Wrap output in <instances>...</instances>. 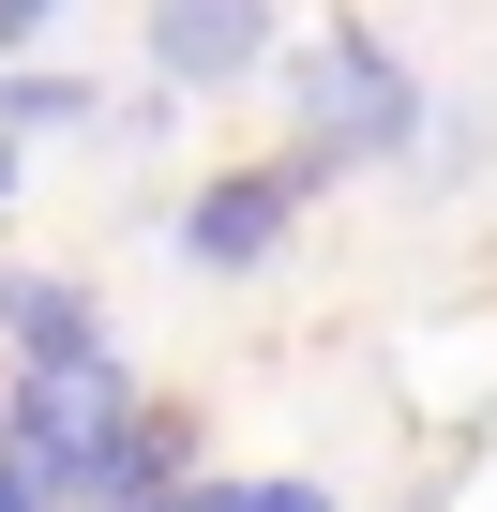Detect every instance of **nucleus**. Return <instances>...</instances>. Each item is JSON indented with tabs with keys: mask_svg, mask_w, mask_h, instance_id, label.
Wrapping results in <instances>:
<instances>
[{
	"mask_svg": "<svg viewBox=\"0 0 497 512\" xmlns=\"http://www.w3.org/2000/svg\"><path fill=\"white\" fill-rule=\"evenodd\" d=\"M332 196V166L287 136L272 166H211L196 196H181V256H196V272H257V256H287V226Z\"/></svg>",
	"mask_w": 497,
	"mask_h": 512,
	"instance_id": "obj_3",
	"label": "nucleus"
},
{
	"mask_svg": "<svg viewBox=\"0 0 497 512\" xmlns=\"http://www.w3.org/2000/svg\"><path fill=\"white\" fill-rule=\"evenodd\" d=\"M272 61V0H151V76L166 91H241Z\"/></svg>",
	"mask_w": 497,
	"mask_h": 512,
	"instance_id": "obj_4",
	"label": "nucleus"
},
{
	"mask_svg": "<svg viewBox=\"0 0 497 512\" xmlns=\"http://www.w3.org/2000/svg\"><path fill=\"white\" fill-rule=\"evenodd\" d=\"M121 452H136V377H121V362L16 377V407H0V467H31V482H46V512H61V497H76V512H106Z\"/></svg>",
	"mask_w": 497,
	"mask_h": 512,
	"instance_id": "obj_1",
	"label": "nucleus"
},
{
	"mask_svg": "<svg viewBox=\"0 0 497 512\" xmlns=\"http://www.w3.org/2000/svg\"><path fill=\"white\" fill-rule=\"evenodd\" d=\"M0 347H16V377L106 362V332H91V287H61V272H0Z\"/></svg>",
	"mask_w": 497,
	"mask_h": 512,
	"instance_id": "obj_5",
	"label": "nucleus"
},
{
	"mask_svg": "<svg viewBox=\"0 0 497 512\" xmlns=\"http://www.w3.org/2000/svg\"><path fill=\"white\" fill-rule=\"evenodd\" d=\"M226 512H332V497H317V482H241Z\"/></svg>",
	"mask_w": 497,
	"mask_h": 512,
	"instance_id": "obj_7",
	"label": "nucleus"
},
{
	"mask_svg": "<svg viewBox=\"0 0 497 512\" xmlns=\"http://www.w3.org/2000/svg\"><path fill=\"white\" fill-rule=\"evenodd\" d=\"M46 16H61V0H0V46H31V31H46Z\"/></svg>",
	"mask_w": 497,
	"mask_h": 512,
	"instance_id": "obj_8",
	"label": "nucleus"
},
{
	"mask_svg": "<svg viewBox=\"0 0 497 512\" xmlns=\"http://www.w3.org/2000/svg\"><path fill=\"white\" fill-rule=\"evenodd\" d=\"M0 512H46V482H31V467H0Z\"/></svg>",
	"mask_w": 497,
	"mask_h": 512,
	"instance_id": "obj_9",
	"label": "nucleus"
},
{
	"mask_svg": "<svg viewBox=\"0 0 497 512\" xmlns=\"http://www.w3.org/2000/svg\"><path fill=\"white\" fill-rule=\"evenodd\" d=\"M46 121H91V76H0V136H46Z\"/></svg>",
	"mask_w": 497,
	"mask_h": 512,
	"instance_id": "obj_6",
	"label": "nucleus"
},
{
	"mask_svg": "<svg viewBox=\"0 0 497 512\" xmlns=\"http://www.w3.org/2000/svg\"><path fill=\"white\" fill-rule=\"evenodd\" d=\"M287 106H302V151H317L332 181H347V166H407V151H422V76H407L362 16H332V31L302 46Z\"/></svg>",
	"mask_w": 497,
	"mask_h": 512,
	"instance_id": "obj_2",
	"label": "nucleus"
},
{
	"mask_svg": "<svg viewBox=\"0 0 497 512\" xmlns=\"http://www.w3.org/2000/svg\"><path fill=\"white\" fill-rule=\"evenodd\" d=\"M0 196H16V136H0Z\"/></svg>",
	"mask_w": 497,
	"mask_h": 512,
	"instance_id": "obj_10",
	"label": "nucleus"
}]
</instances>
